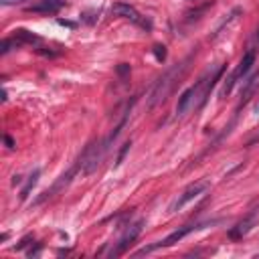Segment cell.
I'll use <instances>...</instances> for the list:
<instances>
[{
    "mask_svg": "<svg viewBox=\"0 0 259 259\" xmlns=\"http://www.w3.org/2000/svg\"><path fill=\"white\" fill-rule=\"evenodd\" d=\"M65 2H59V0H40L38 4H32L28 6L30 12H42V14H55Z\"/></svg>",
    "mask_w": 259,
    "mask_h": 259,
    "instance_id": "cell-9",
    "label": "cell"
},
{
    "mask_svg": "<svg viewBox=\"0 0 259 259\" xmlns=\"http://www.w3.org/2000/svg\"><path fill=\"white\" fill-rule=\"evenodd\" d=\"M12 36H16L22 45H36V42H40V38L36 36V34H32V32H28V30H24V28H18V30H14V34Z\"/></svg>",
    "mask_w": 259,
    "mask_h": 259,
    "instance_id": "cell-13",
    "label": "cell"
},
{
    "mask_svg": "<svg viewBox=\"0 0 259 259\" xmlns=\"http://www.w3.org/2000/svg\"><path fill=\"white\" fill-rule=\"evenodd\" d=\"M130 146H132V142H125V144L121 146V150H119V156H117V162H115V166H119V164L123 162V156L127 154V150H130Z\"/></svg>",
    "mask_w": 259,
    "mask_h": 259,
    "instance_id": "cell-15",
    "label": "cell"
},
{
    "mask_svg": "<svg viewBox=\"0 0 259 259\" xmlns=\"http://www.w3.org/2000/svg\"><path fill=\"white\" fill-rule=\"evenodd\" d=\"M188 61H190V59H186L184 63H180V65L172 67L170 71H166V73L158 79V83L154 85L152 95H150V107H154V105L162 103V101L168 97V93L174 89V85H176V83H180L182 75H184V73H186V69H188V65H186Z\"/></svg>",
    "mask_w": 259,
    "mask_h": 259,
    "instance_id": "cell-1",
    "label": "cell"
},
{
    "mask_svg": "<svg viewBox=\"0 0 259 259\" xmlns=\"http://www.w3.org/2000/svg\"><path fill=\"white\" fill-rule=\"evenodd\" d=\"M4 144H6L8 148H14V146H16V144H14V140H12L10 136H4Z\"/></svg>",
    "mask_w": 259,
    "mask_h": 259,
    "instance_id": "cell-20",
    "label": "cell"
},
{
    "mask_svg": "<svg viewBox=\"0 0 259 259\" xmlns=\"http://www.w3.org/2000/svg\"><path fill=\"white\" fill-rule=\"evenodd\" d=\"M206 188H208V182L206 180H198V182H192L190 186H186L184 190H182V194H178V198L170 204V212H176V210H180L182 206H186L190 200H194L196 196H200V194H204L206 192Z\"/></svg>",
    "mask_w": 259,
    "mask_h": 259,
    "instance_id": "cell-3",
    "label": "cell"
},
{
    "mask_svg": "<svg viewBox=\"0 0 259 259\" xmlns=\"http://www.w3.org/2000/svg\"><path fill=\"white\" fill-rule=\"evenodd\" d=\"M194 103V87H188L180 97H178V103H176V113L178 115H184L188 109H190V105Z\"/></svg>",
    "mask_w": 259,
    "mask_h": 259,
    "instance_id": "cell-11",
    "label": "cell"
},
{
    "mask_svg": "<svg viewBox=\"0 0 259 259\" xmlns=\"http://www.w3.org/2000/svg\"><path fill=\"white\" fill-rule=\"evenodd\" d=\"M253 63H255V53L253 51H247L245 55H243V59H241V63L237 65V69L233 71L235 73V77L237 79H241V77H245L249 71H251V67H253Z\"/></svg>",
    "mask_w": 259,
    "mask_h": 259,
    "instance_id": "cell-10",
    "label": "cell"
},
{
    "mask_svg": "<svg viewBox=\"0 0 259 259\" xmlns=\"http://www.w3.org/2000/svg\"><path fill=\"white\" fill-rule=\"evenodd\" d=\"M255 111H257V113H259V103H257V105H255Z\"/></svg>",
    "mask_w": 259,
    "mask_h": 259,
    "instance_id": "cell-22",
    "label": "cell"
},
{
    "mask_svg": "<svg viewBox=\"0 0 259 259\" xmlns=\"http://www.w3.org/2000/svg\"><path fill=\"white\" fill-rule=\"evenodd\" d=\"M107 148H109L107 138H105L103 142H93V144H89V146L83 150V154L79 156V160H77V168H79L83 174H91V172H95L97 166H99V162L103 160Z\"/></svg>",
    "mask_w": 259,
    "mask_h": 259,
    "instance_id": "cell-2",
    "label": "cell"
},
{
    "mask_svg": "<svg viewBox=\"0 0 259 259\" xmlns=\"http://www.w3.org/2000/svg\"><path fill=\"white\" fill-rule=\"evenodd\" d=\"M255 223H257L255 212H253V214H249V217H245L241 223H237L235 227H231V229H229V239H233V241L243 239V237H245V235L255 227Z\"/></svg>",
    "mask_w": 259,
    "mask_h": 259,
    "instance_id": "cell-8",
    "label": "cell"
},
{
    "mask_svg": "<svg viewBox=\"0 0 259 259\" xmlns=\"http://www.w3.org/2000/svg\"><path fill=\"white\" fill-rule=\"evenodd\" d=\"M202 225H184V227H180V229H176V231H172L166 239H162V241H158V243H154V245H150V247H144V249H140L136 255H146V253H152L154 249H160V247H170V245H174V243H178L180 239H184L190 231H194V229H200Z\"/></svg>",
    "mask_w": 259,
    "mask_h": 259,
    "instance_id": "cell-5",
    "label": "cell"
},
{
    "mask_svg": "<svg viewBox=\"0 0 259 259\" xmlns=\"http://www.w3.org/2000/svg\"><path fill=\"white\" fill-rule=\"evenodd\" d=\"M20 2H24V0H0L2 6H12V4H20Z\"/></svg>",
    "mask_w": 259,
    "mask_h": 259,
    "instance_id": "cell-18",
    "label": "cell"
},
{
    "mask_svg": "<svg viewBox=\"0 0 259 259\" xmlns=\"http://www.w3.org/2000/svg\"><path fill=\"white\" fill-rule=\"evenodd\" d=\"M111 12H113L115 16H119V18H125V20H130V22H134V24H140V26H144V28H150V22H146V20L142 18V14H140L134 6H130V4H125V2H115V4L111 6Z\"/></svg>",
    "mask_w": 259,
    "mask_h": 259,
    "instance_id": "cell-7",
    "label": "cell"
},
{
    "mask_svg": "<svg viewBox=\"0 0 259 259\" xmlns=\"http://www.w3.org/2000/svg\"><path fill=\"white\" fill-rule=\"evenodd\" d=\"M249 208H251L253 212H259V198H257V200H253V202L249 204Z\"/></svg>",
    "mask_w": 259,
    "mask_h": 259,
    "instance_id": "cell-21",
    "label": "cell"
},
{
    "mask_svg": "<svg viewBox=\"0 0 259 259\" xmlns=\"http://www.w3.org/2000/svg\"><path fill=\"white\" fill-rule=\"evenodd\" d=\"M77 170H79V168H77V166H73V168H69L65 174H61V176H59V180H57L51 188H47V190H45V192H42V194H40L32 204H34V206H38V204H42V202L51 200L53 196H57L61 190H65V188L71 184V180H73V176H75V172H77Z\"/></svg>",
    "mask_w": 259,
    "mask_h": 259,
    "instance_id": "cell-6",
    "label": "cell"
},
{
    "mask_svg": "<svg viewBox=\"0 0 259 259\" xmlns=\"http://www.w3.org/2000/svg\"><path fill=\"white\" fill-rule=\"evenodd\" d=\"M152 51H154L156 61H160V63H162V61H166V47H164V45H154V49H152Z\"/></svg>",
    "mask_w": 259,
    "mask_h": 259,
    "instance_id": "cell-14",
    "label": "cell"
},
{
    "mask_svg": "<svg viewBox=\"0 0 259 259\" xmlns=\"http://www.w3.org/2000/svg\"><path fill=\"white\" fill-rule=\"evenodd\" d=\"M30 241H32V237H24V239H22V241H20V243L16 245V249H24V247H26V245H28Z\"/></svg>",
    "mask_w": 259,
    "mask_h": 259,
    "instance_id": "cell-17",
    "label": "cell"
},
{
    "mask_svg": "<svg viewBox=\"0 0 259 259\" xmlns=\"http://www.w3.org/2000/svg\"><path fill=\"white\" fill-rule=\"evenodd\" d=\"M59 2H65V0H59Z\"/></svg>",
    "mask_w": 259,
    "mask_h": 259,
    "instance_id": "cell-23",
    "label": "cell"
},
{
    "mask_svg": "<svg viewBox=\"0 0 259 259\" xmlns=\"http://www.w3.org/2000/svg\"><path fill=\"white\" fill-rule=\"evenodd\" d=\"M257 142H259V132H257V134H255V136H253V138H251V140H247V146H249V148H251V146H255V144H257Z\"/></svg>",
    "mask_w": 259,
    "mask_h": 259,
    "instance_id": "cell-19",
    "label": "cell"
},
{
    "mask_svg": "<svg viewBox=\"0 0 259 259\" xmlns=\"http://www.w3.org/2000/svg\"><path fill=\"white\" fill-rule=\"evenodd\" d=\"M142 227H144V221H142V219H140V221H136V223H132V225L125 229V233L121 235V239L115 243V247L111 249L109 257H119V255H123V253L130 249V245L138 239V235L142 233Z\"/></svg>",
    "mask_w": 259,
    "mask_h": 259,
    "instance_id": "cell-4",
    "label": "cell"
},
{
    "mask_svg": "<svg viewBox=\"0 0 259 259\" xmlns=\"http://www.w3.org/2000/svg\"><path fill=\"white\" fill-rule=\"evenodd\" d=\"M38 178H40V170L34 168V170L28 174V178L24 180V186H22V190H20V200H26V198H28V194H30V190L36 186Z\"/></svg>",
    "mask_w": 259,
    "mask_h": 259,
    "instance_id": "cell-12",
    "label": "cell"
},
{
    "mask_svg": "<svg viewBox=\"0 0 259 259\" xmlns=\"http://www.w3.org/2000/svg\"><path fill=\"white\" fill-rule=\"evenodd\" d=\"M117 73H119L121 77H125V75L130 73V65H125V63H121V65L117 67Z\"/></svg>",
    "mask_w": 259,
    "mask_h": 259,
    "instance_id": "cell-16",
    "label": "cell"
}]
</instances>
